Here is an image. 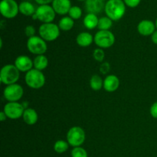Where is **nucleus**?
<instances>
[{"label": "nucleus", "instance_id": "f257e3e1", "mask_svg": "<svg viewBox=\"0 0 157 157\" xmlns=\"http://www.w3.org/2000/svg\"><path fill=\"white\" fill-rule=\"evenodd\" d=\"M104 11L112 21H119L126 12V5L122 0H108L105 3Z\"/></svg>", "mask_w": 157, "mask_h": 157}, {"label": "nucleus", "instance_id": "f03ea898", "mask_svg": "<svg viewBox=\"0 0 157 157\" xmlns=\"http://www.w3.org/2000/svg\"><path fill=\"white\" fill-rule=\"evenodd\" d=\"M19 78L20 71L15 64H6L2 67L0 71V81L6 86L16 84Z\"/></svg>", "mask_w": 157, "mask_h": 157}, {"label": "nucleus", "instance_id": "7ed1b4c3", "mask_svg": "<svg viewBox=\"0 0 157 157\" xmlns=\"http://www.w3.org/2000/svg\"><path fill=\"white\" fill-rule=\"evenodd\" d=\"M45 76L44 74L37 69L32 68L25 74V81L26 85L32 89H40L45 84Z\"/></svg>", "mask_w": 157, "mask_h": 157}, {"label": "nucleus", "instance_id": "20e7f679", "mask_svg": "<svg viewBox=\"0 0 157 157\" xmlns=\"http://www.w3.org/2000/svg\"><path fill=\"white\" fill-rule=\"evenodd\" d=\"M60 31L58 25L55 23H43L38 29V34L45 41H53L59 37Z\"/></svg>", "mask_w": 157, "mask_h": 157}, {"label": "nucleus", "instance_id": "39448f33", "mask_svg": "<svg viewBox=\"0 0 157 157\" xmlns=\"http://www.w3.org/2000/svg\"><path fill=\"white\" fill-rule=\"evenodd\" d=\"M67 141L70 146L73 147H81L84 143L86 134L84 130L78 126L71 127L67 133Z\"/></svg>", "mask_w": 157, "mask_h": 157}, {"label": "nucleus", "instance_id": "423d86ee", "mask_svg": "<svg viewBox=\"0 0 157 157\" xmlns=\"http://www.w3.org/2000/svg\"><path fill=\"white\" fill-rule=\"evenodd\" d=\"M94 41L100 48H108L114 44L115 36L110 30H99L94 36Z\"/></svg>", "mask_w": 157, "mask_h": 157}, {"label": "nucleus", "instance_id": "0eeeda50", "mask_svg": "<svg viewBox=\"0 0 157 157\" xmlns=\"http://www.w3.org/2000/svg\"><path fill=\"white\" fill-rule=\"evenodd\" d=\"M27 48L30 53L36 55H44L48 49L46 41L40 36H33L28 38Z\"/></svg>", "mask_w": 157, "mask_h": 157}, {"label": "nucleus", "instance_id": "6e6552de", "mask_svg": "<svg viewBox=\"0 0 157 157\" xmlns=\"http://www.w3.org/2000/svg\"><path fill=\"white\" fill-rule=\"evenodd\" d=\"M24 89L20 84L7 85L3 90V97L8 102H18L23 97Z\"/></svg>", "mask_w": 157, "mask_h": 157}, {"label": "nucleus", "instance_id": "1a4fd4ad", "mask_svg": "<svg viewBox=\"0 0 157 157\" xmlns=\"http://www.w3.org/2000/svg\"><path fill=\"white\" fill-rule=\"evenodd\" d=\"M19 12V6L15 0H2L0 2V12L6 18H13Z\"/></svg>", "mask_w": 157, "mask_h": 157}, {"label": "nucleus", "instance_id": "9d476101", "mask_svg": "<svg viewBox=\"0 0 157 157\" xmlns=\"http://www.w3.org/2000/svg\"><path fill=\"white\" fill-rule=\"evenodd\" d=\"M7 118L11 120H17L22 117L25 108L21 104L18 102H8L3 108Z\"/></svg>", "mask_w": 157, "mask_h": 157}, {"label": "nucleus", "instance_id": "9b49d317", "mask_svg": "<svg viewBox=\"0 0 157 157\" xmlns=\"http://www.w3.org/2000/svg\"><path fill=\"white\" fill-rule=\"evenodd\" d=\"M55 14L52 6L49 5H43L39 6L36 9L35 15L37 18L43 23H51L54 21L55 18Z\"/></svg>", "mask_w": 157, "mask_h": 157}, {"label": "nucleus", "instance_id": "f8f14e48", "mask_svg": "<svg viewBox=\"0 0 157 157\" xmlns=\"http://www.w3.org/2000/svg\"><path fill=\"white\" fill-rule=\"evenodd\" d=\"M15 66L20 72L27 73L34 67L33 61L27 55H20L15 60Z\"/></svg>", "mask_w": 157, "mask_h": 157}, {"label": "nucleus", "instance_id": "ddd939ff", "mask_svg": "<svg viewBox=\"0 0 157 157\" xmlns=\"http://www.w3.org/2000/svg\"><path fill=\"white\" fill-rule=\"evenodd\" d=\"M156 25L150 20H142L137 25V31L143 36H151L156 31Z\"/></svg>", "mask_w": 157, "mask_h": 157}, {"label": "nucleus", "instance_id": "4468645a", "mask_svg": "<svg viewBox=\"0 0 157 157\" xmlns=\"http://www.w3.org/2000/svg\"><path fill=\"white\" fill-rule=\"evenodd\" d=\"M52 8L56 14L64 15L69 12L71 8V2L70 0H54L52 2Z\"/></svg>", "mask_w": 157, "mask_h": 157}, {"label": "nucleus", "instance_id": "2eb2a0df", "mask_svg": "<svg viewBox=\"0 0 157 157\" xmlns=\"http://www.w3.org/2000/svg\"><path fill=\"white\" fill-rule=\"evenodd\" d=\"M120 80L117 76L114 75H107L104 80V89L107 92H114L119 88Z\"/></svg>", "mask_w": 157, "mask_h": 157}, {"label": "nucleus", "instance_id": "dca6fc26", "mask_svg": "<svg viewBox=\"0 0 157 157\" xmlns=\"http://www.w3.org/2000/svg\"><path fill=\"white\" fill-rule=\"evenodd\" d=\"M105 7L103 0H87L85 2L86 10L88 13L99 14L102 12Z\"/></svg>", "mask_w": 157, "mask_h": 157}, {"label": "nucleus", "instance_id": "f3484780", "mask_svg": "<svg viewBox=\"0 0 157 157\" xmlns=\"http://www.w3.org/2000/svg\"><path fill=\"white\" fill-rule=\"evenodd\" d=\"M23 121L28 125H34L38 122V115L36 110L33 108H29L25 109L23 113Z\"/></svg>", "mask_w": 157, "mask_h": 157}, {"label": "nucleus", "instance_id": "a211bd4d", "mask_svg": "<svg viewBox=\"0 0 157 157\" xmlns=\"http://www.w3.org/2000/svg\"><path fill=\"white\" fill-rule=\"evenodd\" d=\"M94 41V37L90 33L83 32L78 34L76 38V42L79 46L83 48L88 47Z\"/></svg>", "mask_w": 157, "mask_h": 157}, {"label": "nucleus", "instance_id": "6ab92c4d", "mask_svg": "<svg viewBox=\"0 0 157 157\" xmlns=\"http://www.w3.org/2000/svg\"><path fill=\"white\" fill-rule=\"evenodd\" d=\"M98 21H99V19H98L97 15L88 13L84 17L83 23L86 29L91 30V29H94L95 28H98Z\"/></svg>", "mask_w": 157, "mask_h": 157}, {"label": "nucleus", "instance_id": "aec40b11", "mask_svg": "<svg viewBox=\"0 0 157 157\" xmlns=\"http://www.w3.org/2000/svg\"><path fill=\"white\" fill-rule=\"evenodd\" d=\"M36 12L35 6L29 2H21L19 4V12L25 16H32Z\"/></svg>", "mask_w": 157, "mask_h": 157}, {"label": "nucleus", "instance_id": "412c9836", "mask_svg": "<svg viewBox=\"0 0 157 157\" xmlns=\"http://www.w3.org/2000/svg\"><path fill=\"white\" fill-rule=\"evenodd\" d=\"M34 68L38 71H43L48 66V59L44 55H37L33 60Z\"/></svg>", "mask_w": 157, "mask_h": 157}, {"label": "nucleus", "instance_id": "4be33fe9", "mask_svg": "<svg viewBox=\"0 0 157 157\" xmlns=\"http://www.w3.org/2000/svg\"><path fill=\"white\" fill-rule=\"evenodd\" d=\"M74 25H75V21L69 16L63 17L58 22V27H59L60 30L64 31V32L71 30Z\"/></svg>", "mask_w": 157, "mask_h": 157}, {"label": "nucleus", "instance_id": "5701e85b", "mask_svg": "<svg viewBox=\"0 0 157 157\" xmlns=\"http://www.w3.org/2000/svg\"><path fill=\"white\" fill-rule=\"evenodd\" d=\"M90 87L92 90L98 91L104 87V80L98 75H94L90 79Z\"/></svg>", "mask_w": 157, "mask_h": 157}, {"label": "nucleus", "instance_id": "b1692460", "mask_svg": "<svg viewBox=\"0 0 157 157\" xmlns=\"http://www.w3.org/2000/svg\"><path fill=\"white\" fill-rule=\"evenodd\" d=\"M69 144L67 141L63 140H58L54 144V150L57 153H64L68 150Z\"/></svg>", "mask_w": 157, "mask_h": 157}, {"label": "nucleus", "instance_id": "393cba45", "mask_svg": "<svg viewBox=\"0 0 157 157\" xmlns=\"http://www.w3.org/2000/svg\"><path fill=\"white\" fill-rule=\"evenodd\" d=\"M113 26V21L107 16L99 18L98 28L99 30H109Z\"/></svg>", "mask_w": 157, "mask_h": 157}, {"label": "nucleus", "instance_id": "a878e982", "mask_svg": "<svg viewBox=\"0 0 157 157\" xmlns=\"http://www.w3.org/2000/svg\"><path fill=\"white\" fill-rule=\"evenodd\" d=\"M68 15L69 17H71L72 19H79L81 17V15H82V10H81V8L78 7V6H71V8L70 11H69L68 12Z\"/></svg>", "mask_w": 157, "mask_h": 157}, {"label": "nucleus", "instance_id": "bb28decb", "mask_svg": "<svg viewBox=\"0 0 157 157\" xmlns=\"http://www.w3.org/2000/svg\"><path fill=\"white\" fill-rule=\"evenodd\" d=\"M71 157H88L87 152L81 147H74L71 152Z\"/></svg>", "mask_w": 157, "mask_h": 157}, {"label": "nucleus", "instance_id": "cd10ccee", "mask_svg": "<svg viewBox=\"0 0 157 157\" xmlns=\"http://www.w3.org/2000/svg\"><path fill=\"white\" fill-rule=\"evenodd\" d=\"M93 57L95 61H98V62H103L104 58H105L104 51L102 48H100L94 49L93 52Z\"/></svg>", "mask_w": 157, "mask_h": 157}, {"label": "nucleus", "instance_id": "c85d7f7f", "mask_svg": "<svg viewBox=\"0 0 157 157\" xmlns=\"http://www.w3.org/2000/svg\"><path fill=\"white\" fill-rule=\"evenodd\" d=\"M35 33H36V30H35V27L32 25H27L25 29V34L28 38H32V37L35 36Z\"/></svg>", "mask_w": 157, "mask_h": 157}, {"label": "nucleus", "instance_id": "c756f323", "mask_svg": "<svg viewBox=\"0 0 157 157\" xmlns=\"http://www.w3.org/2000/svg\"><path fill=\"white\" fill-rule=\"evenodd\" d=\"M110 71V64H109L107 61H104L102 62V64L100 66V71L103 75H107V73H109Z\"/></svg>", "mask_w": 157, "mask_h": 157}, {"label": "nucleus", "instance_id": "7c9ffc66", "mask_svg": "<svg viewBox=\"0 0 157 157\" xmlns=\"http://www.w3.org/2000/svg\"><path fill=\"white\" fill-rule=\"evenodd\" d=\"M124 2L126 6H127L128 7L135 8L139 6L141 0H124Z\"/></svg>", "mask_w": 157, "mask_h": 157}, {"label": "nucleus", "instance_id": "2f4dec72", "mask_svg": "<svg viewBox=\"0 0 157 157\" xmlns=\"http://www.w3.org/2000/svg\"><path fill=\"white\" fill-rule=\"evenodd\" d=\"M150 115L155 119H157V101L153 103L150 109Z\"/></svg>", "mask_w": 157, "mask_h": 157}, {"label": "nucleus", "instance_id": "473e14b6", "mask_svg": "<svg viewBox=\"0 0 157 157\" xmlns=\"http://www.w3.org/2000/svg\"><path fill=\"white\" fill-rule=\"evenodd\" d=\"M35 1L40 6H43V5H48L49 3L53 2L54 0H35Z\"/></svg>", "mask_w": 157, "mask_h": 157}, {"label": "nucleus", "instance_id": "72a5a7b5", "mask_svg": "<svg viewBox=\"0 0 157 157\" xmlns=\"http://www.w3.org/2000/svg\"><path fill=\"white\" fill-rule=\"evenodd\" d=\"M151 40L153 44H157V30L155 31L153 35H151Z\"/></svg>", "mask_w": 157, "mask_h": 157}, {"label": "nucleus", "instance_id": "f704fd0d", "mask_svg": "<svg viewBox=\"0 0 157 157\" xmlns=\"http://www.w3.org/2000/svg\"><path fill=\"white\" fill-rule=\"evenodd\" d=\"M6 118H7V116H6V114L4 113V111L2 110V111L0 113V121H1L2 122H3V121H6Z\"/></svg>", "mask_w": 157, "mask_h": 157}, {"label": "nucleus", "instance_id": "c9c22d12", "mask_svg": "<svg viewBox=\"0 0 157 157\" xmlns=\"http://www.w3.org/2000/svg\"><path fill=\"white\" fill-rule=\"evenodd\" d=\"M2 38H0V48H2Z\"/></svg>", "mask_w": 157, "mask_h": 157}, {"label": "nucleus", "instance_id": "e433bc0d", "mask_svg": "<svg viewBox=\"0 0 157 157\" xmlns=\"http://www.w3.org/2000/svg\"><path fill=\"white\" fill-rule=\"evenodd\" d=\"M155 25H156V29H157V18H156V22H155Z\"/></svg>", "mask_w": 157, "mask_h": 157}, {"label": "nucleus", "instance_id": "4c0bfd02", "mask_svg": "<svg viewBox=\"0 0 157 157\" xmlns=\"http://www.w3.org/2000/svg\"><path fill=\"white\" fill-rule=\"evenodd\" d=\"M78 1H81V2H83V1H87V0H78Z\"/></svg>", "mask_w": 157, "mask_h": 157}, {"label": "nucleus", "instance_id": "58836bf2", "mask_svg": "<svg viewBox=\"0 0 157 157\" xmlns=\"http://www.w3.org/2000/svg\"><path fill=\"white\" fill-rule=\"evenodd\" d=\"M103 1H104H104H107V0H103ZM107 1H108V0H107Z\"/></svg>", "mask_w": 157, "mask_h": 157}]
</instances>
